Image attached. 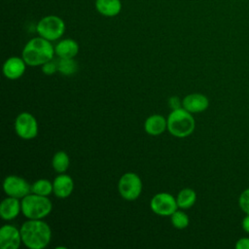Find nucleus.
Wrapping results in <instances>:
<instances>
[{"instance_id": "26", "label": "nucleus", "mask_w": 249, "mask_h": 249, "mask_svg": "<svg viewBox=\"0 0 249 249\" xmlns=\"http://www.w3.org/2000/svg\"><path fill=\"white\" fill-rule=\"evenodd\" d=\"M234 247L236 249H249V237H241L236 240Z\"/></svg>"}, {"instance_id": "2", "label": "nucleus", "mask_w": 249, "mask_h": 249, "mask_svg": "<svg viewBox=\"0 0 249 249\" xmlns=\"http://www.w3.org/2000/svg\"><path fill=\"white\" fill-rule=\"evenodd\" d=\"M54 53V47L51 41L39 36L30 39L25 44L21 57L29 66H42L52 60Z\"/></svg>"}, {"instance_id": "9", "label": "nucleus", "mask_w": 249, "mask_h": 249, "mask_svg": "<svg viewBox=\"0 0 249 249\" xmlns=\"http://www.w3.org/2000/svg\"><path fill=\"white\" fill-rule=\"evenodd\" d=\"M3 190L8 196L23 198L31 193V185L22 177L9 175L4 179Z\"/></svg>"}, {"instance_id": "13", "label": "nucleus", "mask_w": 249, "mask_h": 249, "mask_svg": "<svg viewBox=\"0 0 249 249\" xmlns=\"http://www.w3.org/2000/svg\"><path fill=\"white\" fill-rule=\"evenodd\" d=\"M53 194L55 196L59 198H66L68 197L74 189V182L73 179L64 173H59L53 182Z\"/></svg>"}, {"instance_id": "21", "label": "nucleus", "mask_w": 249, "mask_h": 249, "mask_svg": "<svg viewBox=\"0 0 249 249\" xmlns=\"http://www.w3.org/2000/svg\"><path fill=\"white\" fill-rule=\"evenodd\" d=\"M31 193L39 196H49L52 193H53V183L44 178L38 179L31 185Z\"/></svg>"}, {"instance_id": "18", "label": "nucleus", "mask_w": 249, "mask_h": 249, "mask_svg": "<svg viewBox=\"0 0 249 249\" xmlns=\"http://www.w3.org/2000/svg\"><path fill=\"white\" fill-rule=\"evenodd\" d=\"M196 200V193L195 190L191 188H184L182 189L177 196H176V201L177 205L181 209H188L192 207Z\"/></svg>"}, {"instance_id": "23", "label": "nucleus", "mask_w": 249, "mask_h": 249, "mask_svg": "<svg viewBox=\"0 0 249 249\" xmlns=\"http://www.w3.org/2000/svg\"><path fill=\"white\" fill-rule=\"evenodd\" d=\"M238 205L243 213L249 214V188L241 192L238 197Z\"/></svg>"}, {"instance_id": "16", "label": "nucleus", "mask_w": 249, "mask_h": 249, "mask_svg": "<svg viewBox=\"0 0 249 249\" xmlns=\"http://www.w3.org/2000/svg\"><path fill=\"white\" fill-rule=\"evenodd\" d=\"M54 53L58 58H74L79 53V45L74 39H63L55 45Z\"/></svg>"}, {"instance_id": "15", "label": "nucleus", "mask_w": 249, "mask_h": 249, "mask_svg": "<svg viewBox=\"0 0 249 249\" xmlns=\"http://www.w3.org/2000/svg\"><path fill=\"white\" fill-rule=\"evenodd\" d=\"M144 129L150 135H160L165 129H167V120L159 114L151 115L144 123Z\"/></svg>"}, {"instance_id": "12", "label": "nucleus", "mask_w": 249, "mask_h": 249, "mask_svg": "<svg viewBox=\"0 0 249 249\" xmlns=\"http://www.w3.org/2000/svg\"><path fill=\"white\" fill-rule=\"evenodd\" d=\"M26 65L22 57L11 56L3 64V74L9 80H17L23 75Z\"/></svg>"}, {"instance_id": "27", "label": "nucleus", "mask_w": 249, "mask_h": 249, "mask_svg": "<svg viewBox=\"0 0 249 249\" xmlns=\"http://www.w3.org/2000/svg\"><path fill=\"white\" fill-rule=\"evenodd\" d=\"M241 228L245 232L249 233V214H246V216L242 219Z\"/></svg>"}, {"instance_id": "22", "label": "nucleus", "mask_w": 249, "mask_h": 249, "mask_svg": "<svg viewBox=\"0 0 249 249\" xmlns=\"http://www.w3.org/2000/svg\"><path fill=\"white\" fill-rule=\"evenodd\" d=\"M170 217H171L170 221L172 226L178 230L186 229L189 226V223H190L189 216L182 210L177 209L174 213L170 215Z\"/></svg>"}, {"instance_id": "10", "label": "nucleus", "mask_w": 249, "mask_h": 249, "mask_svg": "<svg viewBox=\"0 0 249 249\" xmlns=\"http://www.w3.org/2000/svg\"><path fill=\"white\" fill-rule=\"evenodd\" d=\"M20 230L13 225H4L0 229V247L2 249H18L20 246Z\"/></svg>"}, {"instance_id": "3", "label": "nucleus", "mask_w": 249, "mask_h": 249, "mask_svg": "<svg viewBox=\"0 0 249 249\" xmlns=\"http://www.w3.org/2000/svg\"><path fill=\"white\" fill-rule=\"evenodd\" d=\"M166 120L167 130L175 137H187L194 132L196 127V122L192 113L183 107L172 110Z\"/></svg>"}, {"instance_id": "7", "label": "nucleus", "mask_w": 249, "mask_h": 249, "mask_svg": "<svg viewBox=\"0 0 249 249\" xmlns=\"http://www.w3.org/2000/svg\"><path fill=\"white\" fill-rule=\"evenodd\" d=\"M15 130L18 137L24 140H30L38 134V123L35 117L28 113H20L15 121Z\"/></svg>"}, {"instance_id": "17", "label": "nucleus", "mask_w": 249, "mask_h": 249, "mask_svg": "<svg viewBox=\"0 0 249 249\" xmlns=\"http://www.w3.org/2000/svg\"><path fill=\"white\" fill-rule=\"evenodd\" d=\"M95 9L104 17H116L122 10V2L121 0H95Z\"/></svg>"}, {"instance_id": "11", "label": "nucleus", "mask_w": 249, "mask_h": 249, "mask_svg": "<svg viewBox=\"0 0 249 249\" xmlns=\"http://www.w3.org/2000/svg\"><path fill=\"white\" fill-rule=\"evenodd\" d=\"M209 106V99L202 93H190L182 99V107L190 113H201Z\"/></svg>"}, {"instance_id": "8", "label": "nucleus", "mask_w": 249, "mask_h": 249, "mask_svg": "<svg viewBox=\"0 0 249 249\" xmlns=\"http://www.w3.org/2000/svg\"><path fill=\"white\" fill-rule=\"evenodd\" d=\"M150 207L154 213L160 216H170L178 209L176 198L169 193L156 194L151 201Z\"/></svg>"}, {"instance_id": "25", "label": "nucleus", "mask_w": 249, "mask_h": 249, "mask_svg": "<svg viewBox=\"0 0 249 249\" xmlns=\"http://www.w3.org/2000/svg\"><path fill=\"white\" fill-rule=\"evenodd\" d=\"M168 106H169L172 110L181 108V107H182V100H181L179 97H177V96H171V97L168 99Z\"/></svg>"}, {"instance_id": "20", "label": "nucleus", "mask_w": 249, "mask_h": 249, "mask_svg": "<svg viewBox=\"0 0 249 249\" xmlns=\"http://www.w3.org/2000/svg\"><path fill=\"white\" fill-rule=\"evenodd\" d=\"M57 71L65 76H70L78 71V63L74 58H59L57 61Z\"/></svg>"}, {"instance_id": "5", "label": "nucleus", "mask_w": 249, "mask_h": 249, "mask_svg": "<svg viewBox=\"0 0 249 249\" xmlns=\"http://www.w3.org/2000/svg\"><path fill=\"white\" fill-rule=\"evenodd\" d=\"M36 31L39 36L53 42L62 37L65 31V23L63 19L57 16H46L38 21Z\"/></svg>"}, {"instance_id": "24", "label": "nucleus", "mask_w": 249, "mask_h": 249, "mask_svg": "<svg viewBox=\"0 0 249 249\" xmlns=\"http://www.w3.org/2000/svg\"><path fill=\"white\" fill-rule=\"evenodd\" d=\"M57 71V63L53 59L42 65V72L46 75H53Z\"/></svg>"}, {"instance_id": "14", "label": "nucleus", "mask_w": 249, "mask_h": 249, "mask_svg": "<svg viewBox=\"0 0 249 249\" xmlns=\"http://www.w3.org/2000/svg\"><path fill=\"white\" fill-rule=\"evenodd\" d=\"M19 198L8 196L0 204V216L5 221L14 220L21 211V201Z\"/></svg>"}, {"instance_id": "4", "label": "nucleus", "mask_w": 249, "mask_h": 249, "mask_svg": "<svg viewBox=\"0 0 249 249\" xmlns=\"http://www.w3.org/2000/svg\"><path fill=\"white\" fill-rule=\"evenodd\" d=\"M52 208L48 196L30 193L21 198V212L27 219H43L51 213Z\"/></svg>"}, {"instance_id": "1", "label": "nucleus", "mask_w": 249, "mask_h": 249, "mask_svg": "<svg viewBox=\"0 0 249 249\" xmlns=\"http://www.w3.org/2000/svg\"><path fill=\"white\" fill-rule=\"evenodd\" d=\"M19 230L22 243L29 249H43L52 239L51 228L42 219H27Z\"/></svg>"}, {"instance_id": "19", "label": "nucleus", "mask_w": 249, "mask_h": 249, "mask_svg": "<svg viewBox=\"0 0 249 249\" xmlns=\"http://www.w3.org/2000/svg\"><path fill=\"white\" fill-rule=\"evenodd\" d=\"M69 164V157L64 151H58L53 155L52 160V165L57 173H64L68 169Z\"/></svg>"}, {"instance_id": "6", "label": "nucleus", "mask_w": 249, "mask_h": 249, "mask_svg": "<svg viewBox=\"0 0 249 249\" xmlns=\"http://www.w3.org/2000/svg\"><path fill=\"white\" fill-rule=\"evenodd\" d=\"M118 189L123 198L125 200H135L141 195L142 181L136 173L126 172L121 176Z\"/></svg>"}]
</instances>
